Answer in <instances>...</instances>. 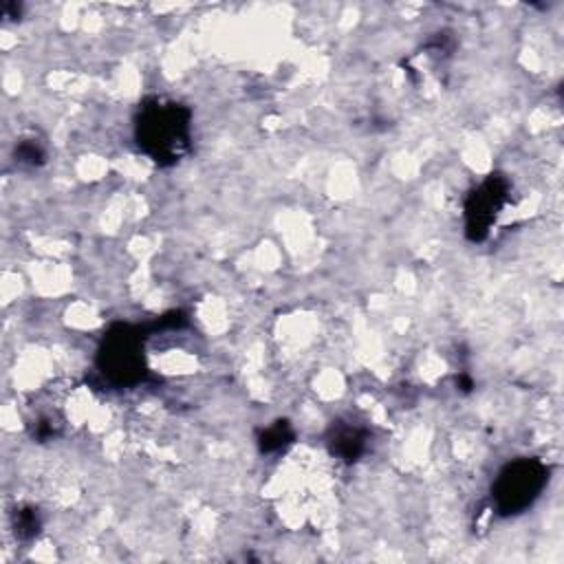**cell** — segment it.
<instances>
[{"label":"cell","mask_w":564,"mask_h":564,"mask_svg":"<svg viewBox=\"0 0 564 564\" xmlns=\"http://www.w3.org/2000/svg\"><path fill=\"white\" fill-rule=\"evenodd\" d=\"M137 139L154 161L174 163L189 143V112L174 101L154 99L141 108Z\"/></svg>","instance_id":"obj_1"},{"label":"cell","mask_w":564,"mask_h":564,"mask_svg":"<svg viewBox=\"0 0 564 564\" xmlns=\"http://www.w3.org/2000/svg\"><path fill=\"white\" fill-rule=\"evenodd\" d=\"M546 478L549 469L540 460L522 458L507 465L494 485L496 509L505 516L527 509L544 489Z\"/></svg>","instance_id":"obj_2"},{"label":"cell","mask_w":564,"mask_h":564,"mask_svg":"<svg viewBox=\"0 0 564 564\" xmlns=\"http://www.w3.org/2000/svg\"><path fill=\"white\" fill-rule=\"evenodd\" d=\"M104 357V372L117 381V383H130L139 379L143 359H141V339L130 333L128 328H121L117 333H110L106 339Z\"/></svg>","instance_id":"obj_3"},{"label":"cell","mask_w":564,"mask_h":564,"mask_svg":"<svg viewBox=\"0 0 564 564\" xmlns=\"http://www.w3.org/2000/svg\"><path fill=\"white\" fill-rule=\"evenodd\" d=\"M507 181L500 176H489L467 200V234L471 240L485 238L491 223L500 214L502 205L507 203Z\"/></svg>","instance_id":"obj_4"},{"label":"cell","mask_w":564,"mask_h":564,"mask_svg":"<svg viewBox=\"0 0 564 564\" xmlns=\"http://www.w3.org/2000/svg\"><path fill=\"white\" fill-rule=\"evenodd\" d=\"M335 449H337L344 458H352V456H357V454H359V449H361V434H359L357 430H350V427L341 430V432L337 434Z\"/></svg>","instance_id":"obj_5"},{"label":"cell","mask_w":564,"mask_h":564,"mask_svg":"<svg viewBox=\"0 0 564 564\" xmlns=\"http://www.w3.org/2000/svg\"><path fill=\"white\" fill-rule=\"evenodd\" d=\"M282 443H284V427H282V425H275V427L267 430L264 436H262V447H264V449L280 447Z\"/></svg>","instance_id":"obj_6"}]
</instances>
